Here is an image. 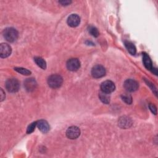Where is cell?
Listing matches in <instances>:
<instances>
[{"instance_id":"1","label":"cell","mask_w":158,"mask_h":158,"mask_svg":"<svg viewBox=\"0 0 158 158\" xmlns=\"http://www.w3.org/2000/svg\"><path fill=\"white\" fill-rule=\"evenodd\" d=\"M63 82V79L59 75L54 74L49 77L48 79V84L52 89H57L60 87Z\"/></svg>"},{"instance_id":"2","label":"cell","mask_w":158,"mask_h":158,"mask_svg":"<svg viewBox=\"0 0 158 158\" xmlns=\"http://www.w3.org/2000/svg\"><path fill=\"white\" fill-rule=\"evenodd\" d=\"M3 36L8 41L14 42L18 39V32L15 29L10 27L4 30Z\"/></svg>"},{"instance_id":"3","label":"cell","mask_w":158,"mask_h":158,"mask_svg":"<svg viewBox=\"0 0 158 158\" xmlns=\"http://www.w3.org/2000/svg\"><path fill=\"white\" fill-rule=\"evenodd\" d=\"M20 87L19 83L16 78H10L6 81V88L11 93H16L19 91Z\"/></svg>"},{"instance_id":"4","label":"cell","mask_w":158,"mask_h":158,"mask_svg":"<svg viewBox=\"0 0 158 158\" xmlns=\"http://www.w3.org/2000/svg\"><path fill=\"white\" fill-rule=\"evenodd\" d=\"M116 89L114 84L111 81H105L103 82L101 85V92L109 94L114 91Z\"/></svg>"},{"instance_id":"5","label":"cell","mask_w":158,"mask_h":158,"mask_svg":"<svg viewBox=\"0 0 158 158\" xmlns=\"http://www.w3.org/2000/svg\"><path fill=\"white\" fill-rule=\"evenodd\" d=\"M81 134V130L77 127L72 126L69 127L67 132H66V135L70 139H76Z\"/></svg>"},{"instance_id":"6","label":"cell","mask_w":158,"mask_h":158,"mask_svg":"<svg viewBox=\"0 0 158 158\" xmlns=\"http://www.w3.org/2000/svg\"><path fill=\"white\" fill-rule=\"evenodd\" d=\"M138 84L136 81L132 80V79H128L124 82V87L125 89L130 92H135L138 89Z\"/></svg>"},{"instance_id":"7","label":"cell","mask_w":158,"mask_h":158,"mask_svg":"<svg viewBox=\"0 0 158 158\" xmlns=\"http://www.w3.org/2000/svg\"><path fill=\"white\" fill-rule=\"evenodd\" d=\"M92 76L95 78H101L105 75L106 70L102 65H96L92 70Z\"/></svg>"},{"instance_id":"8","label":"cell","mask_w":158,"mask_h":158,"mask_svg":"<svg viewBox=\"0 0 158 158\" xmlns=\"http://www.w3.org/2000/svg\"><path fill=\"white\" fill-rule=\"evenodd\" d=\"M81 67V62L78 59L72 58L67 62V67L70 71H76Z\"/></svg>"},{"instance_id":"9","label":"cell","mask_w":158,"mask_h":158,"mask_svg":"<svg viewBox=\"0 0 158 158\" xmlns=\"http://www.w3.org/2000/svg\"><path fill=\"white\" fill-rule=\"evenodd\" d=\"M11 47L6 43H2L0 46V56L2 58L8 57L11 54Z\"/></svg>"},{"instance_id":"10","label":"cell","mask_w":158,"mask_h":158,"mask_svg":"<svg viewBox=\"0 0 158 158\" xmlns=\"http://www.w3.org/2000/svg\"><path fill=\"white\" fill-rule=\"evenodd\" d=\"M81 22V18L77 14L70 15L67 19V23L72 27H77Z\"/></svg>"},{"instance_id":"11","label":"cell","mask_w":158,"mask_h":158,"mask_svg":"<svg viewBox=\"0 0 158 158\" xmlns=\"http://www.w3.org/2000/svg\"><path fill=\"white\" fill-rule=\"evenodd\" d=\"M24 86L27 90L32 92L37 87V82L34 78H28L24 82Z\"/></svg>"},{"instance_id":"12","label":"cell","mask_w":158,"mask_h":158,"mask_svg":"<svg viewBox=\"0 0 158 158\" xmlns=\"http://www.w3.org/2000/svg\"><path fill=\"white\" fill-rule=\"evenodd\" d=\"M37 126L38 127L39 130L44 133H47L49 130V128H50L48 123L46 120H39L38 122H37Z\"/></svg>"},{"instance_id":"13","label":"cell","mask_w":158,"mask_h":158,"mask_svg":"<svg viewBox=\"0 0 158 158\" xmlns=\"http://www.w3.org/2000/svg\"><path fill=\"white\" fill-rule=\"evenodd\" d=\"M143 63L144 65L145 66V67L148 69V70H152V62L151 60L150 59L149 57L147 55V54L146 53H143Z\"/></svg>"},{"instance_id":"14","label":"cell","mask_w":158,"mask_h":158,"mask_svg":"<svg viewBox=\"0 0 158 158\" xmlns=\"http://www.w3.org/2000/svg\"><path fill=\"white\" fill-rule=\"evenodd\" d=\"M125 45L126 48L127 49L128 51L132 55H134L136 53V48L135 45L130 41H125Z\"/></svg>"},{"instance_id":"15","label":"cell","mask_w":158,"mask_h":158,"mask_svg":"<svg viewBox=\"0 0 158 158\" xmlns=\"http://www.w3.org/2000/svg\"><path fill=\"white\" fill-rule=\"evenodd\" d=\"M34 61L36 62V64L41 69H46V61L40 57H36L34 58Z\"/></svg>"},{"instance_id":"16","label":"cell","mask_w":158,"mask_h":158,"mask_svg":"<svg viewBox=\"0 0 158 158\" xmlns=\"http://www.w3.org/2000/svg\"><path fill=\"white\" fill-rule=\"evenodd\" d=\"M99 97H100L101 101L103 103H105V104H109V102H110V97H109V94L101 92L99 94Z\"/></svg>"},{"instance_id":"17","label":"cell","mask_w":158,"mask_h":158,"mask_svg":"<svg viewBox=\"0 0 158 158\" xmlns=\"http://www.w3.org/2000/svg\"><path fill=\"white\" fill-rule=\"evenodd\" d=\"M119 125L123 128L129 127L130 125H131V122L128 118L124 117L123 119H120L119 121Z\"/></svg>"},{"instance_id":"18","label":"cell","mask_w":158,"mask_h":158,"mask_svg":"<svg viewBox=\"0 0 158 158\" xmlns=\"http://www.w3.org/2000/svg\"><path fill=\"white\" fill-rule=\"evenodd\" d=\"M14 70L24 75H29L31 73V72L30 70L22 67H16L14 68Z\"/></svg>"},{"instance_id":"19","label":"cell","mask_w":158,"mask_h":158,"mask_svg":"<svg viewBox=\"0 0 158 158\" xmlns=\"http://www.w3.org/2000/svg\"><path fill=\"white\" fill-rule=\"evenodd\" d=\"M89 32L90 34L92 36H93L94 37H98L99 36V34H100V33H99L98 29H97L96 27H93V26L89 27Z\"/></svg>"},{"instance_id":"20","label":"cell","mask_w":158,"mask_h":158,"mask_svg":"<svg viewBox=\"0 0 158 158\" xmlns=\"http://www.w3.org/2000/svg\"><path fill=\"white\" fill-rule=\"evenodd\" d=\"M122 100L128 105H130L132 103V98L130 95H122Z\"/></svg>"},{"instance_id":"21","label":"cell","mask_w":158,"mask_h":158,"mask_svg":"<svg viewBox=\"0 0 158 158\" xmlns=\"http://www.w3.org/2000/svg\"><path fill=\"white\" fill-rule=\"evenodd\" d=\"M37 122H33L32 124H31L27 128V133H32L35 128V127L37 126Z\"/></svg>"},{"instance_id":"22","label":"cell","mask_w":158,"mask_h":158,"mask_svg":"<svg viewBox=\"0 0 158 158\" xmlns=\"http://www.w3.org/2000/svg\"><path fill=\"white\" fill-rule=\"evenodd\" d=\"M149 109H150V110L151 111V112H152L154 114L156 115V114H157V109H156V107L154 105H151V104L149 105Z\"/></svg>"},{"instance_id":"23","label":"cell","mask_w":158,"mask_h":158,"mask_svg":"<svg viewBox=\"0 0 158 158\" xmlns=\"http://www.w3.org/2000/svg\"><path fill=\"white\" fill-rule=\"evenodd\" d=\"M59 3L63 6H67V5H70L71 3V2H70V1H62V2H60Z\"/></svg>"},{"instance_id":"24","label":"cell","mask_w":158,"mask_h":158,"mask_svg":"<svg viewBox=\"0 0 158 158\" xmlns=\"http://www.w3.org/2000/svg\"><path fill=\"white\" fill-rule=\"evenodd\" d=\"M1 92H2V94H1V95H2V96H1V101H3L4 100V99H5V97H3V96L5 95V93H4V92H3V90L2 89L1 90Z\"/></svg>"}]
</instances>
